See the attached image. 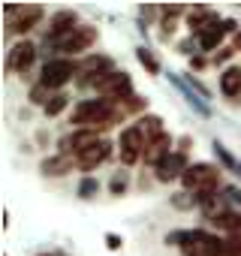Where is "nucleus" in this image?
Returning a JSON list of instances; mask_svg holds the SVG:
<instances>
[{"label": "nucleus", "mask_w": 241, "mask_h": 256, "mask_svg": "<svg viewBox=\"0 0 241 256\" xmlns=\"http://www.w3.org/2000/svg\"><path fill=\"white\" fill-rule=\"evenodd\" d=\"M76 28H78L76 12H72V10H60V12H54V16H52V22H48L46 42H48V46H54V48H60V46L66 42V36H70Z\"/></svg>", "instance_id": "nucleus-5"}, {"label": "nucleus", "mask_w": 241, "mask_h": 256, "mask_svg": "<svg viewBox=\"0 0 241 256\" xmlns=\"http://www.w3.org/2000/svg\"><path fill=\"white\" fill-rule=\"evenodd\" d=\"M223 250H226V238L202 232V229L184 232V238H181V253L184 256H223Z\"/></svg>", "instance_id": "nucleus-1"}, {"label": "nucleus", "mask_w": 241, "mask_h": 256, "mask_svg": "<svg viewBox=\"0 0 241 256\" xmlns=\"http://www.w3.org/2000/svg\"><path fill=\"white\" fill-rule=\"evenodd\" d=\"M172 205H175V208H193V205H199V199H196V196L187 199V193H178V196L172 199Z\"/></svg>", "instance_id": "nucleus-27"}, {"label": "nucleus", "mask_w": 241, "mask_h": 256, "mask_svg": "<svg viewBox=\"0 0 241 256\" xmlns=\"http://www.w3.org/2000/svg\"><path fill=\"white\" fill-rule=\"evenodd\" d=\"M108 154H112V142H108V139H100L90 151H84V154L78 157V169H82V172H94L100 163L108 160Z\"/></svg>", "instance_id": "nucleus-11"}, {"label": "nucleus", "mask_w": 241, "mask_h": 256, "mask_svg": "<svg viewBox=\"0 0 241 256\" xmlns=\"http://www.w3.org/2000/svg\"><path fill=\"white\" fill-rule=\"evenodd\" d=\"M187 169H190V166H187V154L172 151L154 172H157V181H160V184H169V181H175V178H184Z\"/></svg>", "instance_id": "nucleus-9"}, {"label": "nucleus", "mask_w": 241, "mask_h": 256, "mask_svg": "<svg viewBox=\"0 0 241 256\" xmlns=\"http://www.w3.org/2000/svg\"><path fill=\"white\" fill-rule=\"evenodd\" d=\"M136 126L142 130V136H145L148 142H157V139H163V136H166V130H163V120H160L157 114H142V118L136 120Z\"/></svg>", "instance_id": "nucleus-15"}, {"label": "nucleus", "mask_w": 241, "mask_h": 256, "mask_svg": "<svg viewBox=\"0 0 241 256\" xmlns=\"http://www.w3.org/2000/svg\"><path fill=\"white\" fill-rule=\"evenodd\" d=\"M145 148H148V139L142 136V130L136 124L120 133V163H124V166H133L136 160H142Z\"/></svg>", "instance_id": "nucleus-6"}, {"label": "nucleus", "mask_w": 241, "mask_h": 256, "mask_svg": "<svg viewBox=\"0 0 241 256\" xmlns=\"http://www.w3.org/2000/svg\"><path fill=\"white\" fill-rule=\"evenodd\" d=\"M40 256H52V253H40ZM58 256H60V253H58Z\"/></svg>", "instance_id": "nucleus-36"}, {"label": "nucleus", "mask_w": 241, "mask_h": 256, "mask_svg": "<svg viewBox=\"0 0 241 256\" xmlns=\"http://www.w3.org/2000/svg\"><path fill=\"white\" fill-rule=\"evenodd\" d=\"M172 34H175V22H172V18H163V30H160V36H163V40H172Z\"/></svg>", "instance_id": "nucleus-31"}, {"label": "nucleus", "mask_w": 241, "mask_h": 256, "mask_svg": "<svg viewBox=\"0 0 241 256\" xmlns=\"http://www.w3.org/2000/svg\"><path fill=\"white\" fill-rule=\"evenodd\" d=\"M217 229H226L229 235H238L241 232V211H223L217 220H214Z\"/></svg>", "instance_id": "nucleus-19"}, {"label": "nucleus", "mask_w": 241, "mask_h": 256, "mask_svg": "<svg viewBox=\"0 0 241 256\" xmlns=\"http://www.w3.org/2000/svg\"><path fill=\"white\" fill-rule=\"evenodd\" d=\"M223 256H241V235H229V238H226Z\"/></svg>", "instance_id": "nucleus-26"}, {"label": "nucleus", "mask_w": 241, "mask_h": 256, "mask_svg": "<svg viewBox=\"0 0 241 256\" xmlns=\"http://www.w3.org/2000/svg\"><path fill=\"white\" fill-rule=\"evenodd\" d=\"M78 64H72L70 58H52L42 64V72H40V84H46L48 90H60L64 84H70L76 76H78Z\"/></svg>", "instance_id": "nucleus-2"}, {"label": "nucleus", "mask_w": 241, "mask_h": 256, "mask_svg": "<svg viewBox=\"0 0 241 256\" xmlns=\"http://www.w3.org/2000/svg\"><path fill=\"white\" fill-rule=\"evenodd\" d=\"M40 22H42V6H28V10H22V16L10 24V34H28V30H34Z\"/></svg>", "instance_id": "nucleus-14"}, {"label": "nucleus", "mask_w": 241, "mask_h": 256, "mask_svg": "<svg viewBox=\"0 0 241 256\" xmlns=\"http://www.w3.org/2000/svg\"><path fill=\"white\" fill-rule=\"evenodd\" d=\"M214 22H220V18H217V16H214L211 10H193V12L187 16V28H190V30H193L196 36H199V34L205 30V28H211Z\"/></svg>", "instance_id": "nucleus-18"}, {"label": "nucleus", "mask_w": 241, "mask_h": 256, "mask_svg": "<svg viewBox=\"0 0 241 256\" xmlns=\"http://www.w3.org/2000/svg\"><path fill=\"white\" fill-rule=\"evenodd\" d=\"M34 58H36V46L28 42V40H22V42H16V46L10 48L6 70H10V72H24V70L34 64Z\"/></svg>", "instance_id": "nucleus-10"}, {"label": "nucleus", "mask_w": 241, "mask_h": 256, "mask_svg": "<svg viewBox=\"0 0 241 256\" xmlns=\"http://www.w3.org/2000/svg\"><path fill=\"white\" fill-rule=\"evenodd\" d=\"M66 102H70V100H66L64 94H52V100H48V102H46V108H42V112H46V118H58V114L66 108Z\"/></svg>", "instance_id": "nucleus-21"}, {"label": "nucleus", "mask_w": 241, "mask_h": 256, "mask_svg": "<svg viewBox=\"0 0 241 256\" xmlns=\"http://www.w3.org/2000/svg\"><path fill=\"white\" fill-rule=\"evenodd\" d=\"M94 42H96V28H90V24H78V28L66 36V42H64L58 52H64V54L70 58V54H82V52H88Z\"/></svg>", "instance_id": "nucleus-7"}, {"label": "nucleus", "mask_w": 241, "mask_h": 256, "mask_svg": "<svg viewBox=\"0 0 241 256\" xmlns=\"http://www.w3.org/2000/svg\"><path fill=\"white\" fill-rule=\"evenodd\" d=\"M232 48H235V52H241V30L235 34V40H232Z\"/></svg>", "instance_id": "nucleus-35"}, {"label": "nucleus", "mask_w": 241, "mask_h": 256, "mask_svg": "<svg viewBox=\"0 0 241 256\" xmlns=\"http://www.w3.org/2000/svg\"><path fill=\"white\" fill-rule=\"evenodd\" d=\"M214 154L220 157V163H223V166H229L232 172H238V175H241V166H238V160H235V157H232V154H229V151L220 145V142H214Z\"/></svg>", "instance_id": "nucleus-22"}, {"label": "nucleus", "mask_w": 241, "mask_h": 256, "mask_svg": "<svg viewBox=\"0 0 241 256\" xmlns=\"http://www.w3.org/2000/svg\"><path fill=\"white\" fill-rule=\"evenodd\" d=\"M169 148H172V136L166 133L163 139H157V142H148V148H145V157H142V160H145L148 166H154V169H157V166H160V163H163V160L172 154Z\"/></svg>", "instance_id": "nucleus-13"}, {"label": "nucleus", "mask_w": 241, "mask_h": 256, "mask_svg": "<svg viewBox=\"0 0 241 256\" xmlns=\"http://www.w3.org/2000/svg\"><path fill=\"white\" fill-rule=\"evenodd\" d=\"M220 90L226 94V96H238L241 94V66H226L223 70V76H220Z\"/></svg>", "instance_id": "nucleus-17"}, {"label": "nucleus", "mask_w": 241, "mask_h": 256, "mask_svg": "<svg viewBox=\"0 0 241 256\" xmlns=\"http://www.w3.org/2000/svg\"><path fill=\"white\" fill-rule=\"evenodd\" d=\"M232 54H235V48H220V52L214 54V64H217V66H223V64H226Z\"/></svg>", "instance_id": "nucleus-29"}, {"label": "nucleus", "mask_w": 241, "mask_h": 256, "mask_svg": "<svg viewBox=\"0 0 241 256\" xmlns=\"http://www.w3.org/2000/svg\"><path fill=\"white\" fill-rule=\"evenodd\" d=\"M190 148H193V139H190V136H181V139H178V151H181V154H187Z\"/></svg>", "instance_id": "nucleus-32"}, {"label": "nucleus", "mask_w": 241, "mask_h": 256, "mask_svg": "<svg viewBox=\"0 0 241 256\" xmlns=\"http://www.w3.org/2000/svg\"><path fill=\"white\" fill-rule=\"evenodd\" d=\"M108 190H112L114 196H124V193H127V172H118V175H112V181H108Z\"/></svg>", "instance_id": "nucleus-25"}, {"label": "nucleus", "mask_w": 241, "mask_h": 256, "mask_svg": "<svg viewBox=\"0 0 241 256\" xmlns=\"http://www.w3.org/2000/svg\"><path fill=\"white\" fill-rule=\"evenodd\" d=\"M94 90L102 96V100H108V102H124V100H130L133 96V82H130V76L127 72H108V76H102L96 84H94Z\"/></svg>", "instance_id": "nucleus-4"}, {"label": "nucleus", "mask_w": 241, "mask_h": 256, "mask_svg": "<svg viewBox=\"0 0 241 256\" xmlns=\"http://www.w3.org/2000/svg\"><path fill=\"white\" fill-rule=\"evenodd\" d=\"M48 94H52V90H48L46 84H34V88H30V102H34V106H42V108H46V102L52 100Z\"/></svg>", "instance_id": "nucleus-24"}, {"label": "nucleus", "mask_w": 241, "mask_h": 256, "mask_svg": "<svg viewBox=\"0 0 241 256\" xmlns=\"http://www.w3.org/2000/svg\"><path fill=\"white\" fill-rule=\"evenodd\" d=\"M217 181H220V169L211 166V163H193V166L184 172V178H181L184 190H190V193H196V196L214 193Z\"/></svg>", "instance_id": "nucleus-3"}, {"label": "nucleus", "mask_w": 241, "mask_h": 256, "mask_svg": "<svg viewBox=\"0 0 241 256\" xmlns=\"http://www.w3.org/2000/svg\"><path fill=\"white\" fill-rule=\"evenodd\" d=\"M178 52L181 54H193V40H181L178 42Z\"/></svg>", "instance_id": "nucleus-33"}, {"label": "nucleus", "mask_w": 241, "mask_h": 256, "mask_svg": "<svg viewBox=\"0 0 241 256\" xmlns=\"http://www.w3.org/2000/svg\"><path fill=\"white\" fill-rule=\"evenodd\" d=\"M136 60H139L151 76H157V72H160V60L154 58V52H151V48H142V46H139V48H136Z\"/></svg>", "instance_id": "nucleus-20"}, {"label": "nucleus", "mask_w": 241, "mask_h": 256, "mask_svg": "<svg viewBox=\"0 0 241 256\" xmlns=\"http://www.w3.org/2000/svg\"><path fill=\"white\" fill-rule=\"evenodd\" d=\"M120 244H124V241H120V235L106 232V247H108V250H120Z\"/></svg>", "instance_id": "nucleus-28"}, {"label": "nucleus", "mask_w": 241, "mask_h": 256, "mask_svg": "<svg viewBox=\"0 0 241 256\" xmlns=\"http://www.w3.org/2000/svg\"><path fill=\"white\" fill-rule=\"evenodd\" d=\"M190 64H193V66H196V70H202V66H205V64H208V60H205V58H199V54H196V58H190Z\"/></svg>", "instance_id": "nucleus-34"}, {"label": "nucleus", "mask_w": 241, "mask_h": 256, "mask_svg": "<svg viewBox=\"0 0 241 256\" xmlns=\"http://www.w3.org/2000/svg\"><path fill=\"white\" fill-rule=\"evenodd\" d=\"M184 12V6L181 4H172V6H163V18H175V16H181Z\"/></svg>", "instance_id": "nucleus-30"}, {"label": "nucleus", "mask_w": 241, "mask_h": 256, "mask_svg": "<svg viewBox=\"0 0 241 256\" xmlns=\"http://www.w3.org/2000/svg\"><path fill=\"white\" fill-rule=\"evenodd\" d=\"M40 169H42V175H48V178H60V175H66V172L72 169V160H70L66 154L46 157V160L40 163Z\"/></svg>", "instance_id": "nucleus-16"}, {"label": "nucleus", "mask_w": 241, "mask_h": 256, "mask_svg": "<svg viewBox=\"0 0 241 256\" xmlns=\"http://www.w3.org/2000/svg\"><path fill=\"white\" fill-rule=\"evenodd\" d=\"M96 190H100V181H96V178H90V175H84V178H82V184H78V196H82V199H94V196H96Z\"/></svg>", "instance_id": "nucleus-23"}, {"label": "nucleus", "mask_w": 241, "mask_h": 256, "mask_svg": "<svg viewBox=\"0 0 241 256\" xmlns=\"http://www.w3.org/2000/svg\"><path fill=\"white\" fill-rule=\"evenodd\" d=\"M100 142V136L94 133V130H76V133H70V136H64L60 139V154H84V151H90L94 145Z\"/></svg>", "instance_id": "nucleus-8"}, {"label": "nucleus", "mask_w": 241, "mask_h": 256, "mask_svg": "<svg viewBox=\"0 0 241 256\" xmlns=\"http://www.w3.org/2000/svg\"><path fill=\"white\" fill-rule=\"evenodd\" d=\"M223 36H226V24H223V22H214L211 28H205V30L196 36V42H199L202 52H220V48H223Z\"/></svg>", "instance_id": "nucleus-12"}]
</instances>
